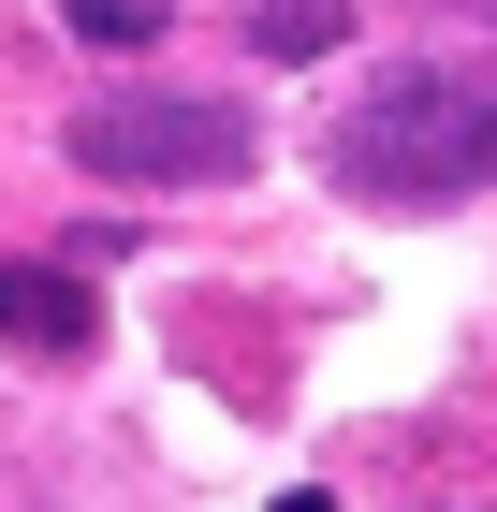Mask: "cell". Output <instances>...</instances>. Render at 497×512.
<instances>
[{"label": "cell", "mask_w": 497, "mask_h": 512, "mask_svg": "<svg viewBox=\"0 0 497 512\" xmlns=\"http://www.w3.org/2000/svg\"><path fill=\"white\" fill-rule=\"evenodd\" d=\"M322 176L351 205H468L497 191V59L468 44H424L395 74H366L322 132Z\"/></svg>", "instance_id": "obj_1"}, {"label": "cell", "mask_w": 497, "mask_h": 512, "mask_svg": "<svg viewBox=\"0 0 497 512\" xmlns=\"http://www.w3.org/2000/svg\"><path fill=\"white\" fill-rule=\"evenodd\" d=\"M74 161L103 191H234V176L264 161V132H249V103H220V88H103L74 118Z\"/></svg>", "instance_id": "obj_2"}, {"label": "cell", "mask_w": 497, "mask_h": 512, "mask_svg": "<svg viewBox=\"0 0 497 512\" xmlns=\"http://www.w3.org/2000/svg\"><path fill=\"white\" fill-rule=\"evenodd\" d=\"M0 337H15V352H88V337H103V293H88L74 264H15V249H0Z\"/></svg>", "instance_id": "obj_3"}, {"label": "cell", "mask_w": 497, "mask_h": 512, "mask_svg": "<svg viewBox=\"0 0 497 512\" xmlns=\"http://www.w3.org/2000/svg\"><path fill=\"white\" fill-rule=\"evenodd\" d=\"M249 44H264V59H337L351 0H249Z\"/></svg>", "instance_id": "obj_4"}, {"label": "cell", "mask_w": 497, "mask_h": 512, "mask_svg": "<svg viewBox=\"0 0 497 512\" xmlns=\"http://www.w3.org/2000/svg\"><path fill=\"white\" fill-rule=\"evenodd\" d=\"M59 15H74L88 44H161L176 30V0H59Z\"/></svg>", "instance_id": "obj_5"}, {"label": "cell", "mask_w": 497, "mask_h": 512, "mask_svg": "<svg viewBox=\"0 0 497 512\" xmlns=\"http://www.w3.org/2000/svg\"><path fill=\"white\" fill-rule=\"evenodd\" d=\"M264 512H337V498H264Z\"/></svg>", "instance_id": "obj_6"}, {"label": "cell", "mask_w": 497, "mask_h": 512, "mask_svg": "<svg viewBox=\"0 0 497 512\" xmlns=\"http://www.w3.org/2000/svg\"><path fill=\"white\" fill-rule=\"evenodd\" d=\"M468 15H497V0H468Z\"/></svg>", "instance_id": "obj_7"}]
</instances>
